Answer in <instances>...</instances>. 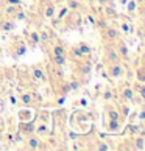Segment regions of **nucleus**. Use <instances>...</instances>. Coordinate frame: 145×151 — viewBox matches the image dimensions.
<instances>
[{"instance_id": "1", "label": "nucleus", "mask_w": 145, "mask_h": 151, "mask_svg": "<svg viewBox=\"0 0 145 151\" xmlns=\"http://www.w3.org/2000/svg\"><path fill=\"white\" fill-rule=\"evenodd\" d=\"M123 73H125V67L120 64V61L119 63H111L109 65H108V75L111 76V78H122L123 76Z\"/></svg>"}, {"instance_id": "2", "label": "nucleus", "mask_w": 145, "mask_h": 151, "mask_svg": "<svg viewBox=\"0 0 145 151\" xmlns=\"http://www.w3.org/2000/svg\"><path fill=\"white\" fill-rule=\"evenodd\" d=\"M103 39H106L108 42H117L120 39V31L113 27H106L103 30Z\"/></svg>"}, {"instance_id": "3", "label": "nucleus", "mask_w": 145, "mask_h": 151, "mask_svg": "<svg viewBox=\"0 0 145 151\" xmlns=\"http://www.w3.org/2000/svg\"><path fill=\"white\" fill-rule=\"evenodd\" d=\"M16 22L13 17H6V19H2L0 20V31H3V33H11V31H14L16 30Z\"/></svg>"}, {"instance_id": "4", "label": "nucleus", "mask_w": 145, "mask_h": 151, "mask_svg": "<svg viewBox=\"0 0 145 151\" xmlns=\"http://www.w3.org/2000/svg\"><path fill=\"white\" fill-rule=\"evenodd\" d=\"M31 75H33V80H35L36 83H45L47 81L45 72H44V69H42V67H39V65H35L31 69Z\"/></svg>"}, {"instance_id": "5", "label": "nucleus", "mask_w": 145, "mask_h": 151, "mask_svg": "<svg viewBox=\"0 0 145 151\" xmlns=\"http://www.w3.org/2000/svg\"><path fill=\"white\" fill-rule=\"evenodd\" d=\"M120 97H122V100H123L125 103H133V101H134V98H136V92H134V89H133V87L125 86L123 89H122Z\"/></svg>"}, {"instance_id": "6", "label": "nucleus", "mask_w": 145, "mask_h": 151, "mask_svg": "<svg viewBox=\"0 0 145 151\" xmlns=\"http://www.w3.org/2000/svg\"><path fill=\"white\" fill-rule=\"evenodd\" d=\"M105 59H106V63L111 64V63H119L120 61V56H119V52H117L115 47H108L106 48V55H105Z\"/></svg>"}, {"instance_id": "7", "label": "nucleus", "mask_w": 145, "mask_h": 151, "mask_svg": "<svg viewBox=\"0 0 145 151\" xmlns=\"http://www.w3.org/2000/svg\"><path fill=\"white\" fill-rule=\"evenodd\" d=\"M27 148L28 150H39L41 148V139H39V136L36 134V136H33V134H30L28 137H27Z\"/></svg>"}, {"instance_id": "8", "label": "nucleus", "mask_w": 145, "mask_h": 151, "mask_svg": "<svg viewBox=\"0 0 145 151\" xmlns=\"http://www.w3.org/2000/svg\"><path fill=\"white\" fill-rule=\"evenodd\" d=\"M117 52H119V56L120 59H128V56H130V50H128V45L122 41V39H119L117 41Z\"/></svg>"}, {"instance_id": "9", "label": "nucleus", "mask_w": 145, "mask_h": 151, "mask_svg": "<svg viewBox=\"0 0 145 151\" xmlns=\"http://www.w3.org/2000/svg\"><path fill=\"white\" fill-rule=\"evenodd\" d=\"M48 123L45 122V120H42V122H39L38 123V126L35 128V132L38 134V136H41V137H44V136H47L48 134Z\"/></svg>"}, {"instance_id": "10", "label": "nucleus", "mask_w": 145, "mask_h": 151, "mask_svg": "<svg viewBox=\"0 0 145 151\" xmlns=\"http://www.w3.org/2000/svg\"><path fill=\"white\" fill-rule=\"evenodd\" d=\"M50 61H52V64H55V65L63 67L67 63V56H66V55H50Z\"/></svg>"}, {"instance_id": "11", "label": "nucleus", "mask_w": 145, "mask_h": 151, "mask_svg": "<svg viewBox=\"0 0 145 151\" xmlns=\"http://www.w3.org/2000/svg\"><path fill=\"white\" fill-rule=\"evenodd\" d=\"M105 16H106L108 19H117L119 17V13H117V9L114 5H111V3H106L105 5Z\"/></svg>"}, {"instance_id": "12", "label": "nucleus", "mask_w": 145, "mask_h": 151, "mask_svg": "<svg viewBox=\"0 0 145 151\" xmlns=\"http://www.w3.org/2000/svg\"><path fill=\"white\" fill-rule=\"evenodd\" d=\"M27 53V45L24 42H19V44H16V47H14V52H13V58H22L24 55Z\"/></svg>"}, {"instance_id": "13", "label": "nucleus", "mask_w": 145, "mask_h": 151, "mask_svg": "<svg viewBox=\"0 0 145 151\" xmlns=\"http://www.w3.org/2000/svg\"><path fill=\"white\" fill-rule=\"evenodd\" d=\"M55 14H56V5L52 3V2H48V3L45 5L44 17H45V19H53V17H55Z\"/></svg>"}, {"instance_id": "14", "label": "nucleus", "mask_w": 145, "mask_h": 151, "mask_svg": "<svg viewBox=\"0 0 145 151\" xmlns=\"http://www.w3.org/2000/svg\"><path fill=\"white\" fill-rule=\"evenodd\" d=\"M106 114H108V119H114V120H123L120 115V111L119 108H114V106H109L106 109Z\"/></svg>"}, {"instance_id": "15", "label": "nucleus", "mask_w": 145, "mask_h": 151, "mask_svg": "<svg viewBox=\"0 0 145 151\" xmlns=\"http://www.w3.org/2000/svg\"><path fill=\"white\" fill-rule=\"evenodd\" d=\"M20 101L24 106H31L33 101H35V98H33V93L31 92H24L20 95Z\"/></svg>"}, {"instance_id": "16", "label": "nucleus", "mask_w": 145, "mask_h": 151, "mask_svg": "<svg viewBox=\"0 0 145 151\" xmlns=\"http://www.w3.org/2000/svg\"><path fill=\"white\" fill-rule=\"evenodd\" d=\"M70 13V9L67 8V5H64V6H61V9H59V13H58V16H56V19H55V25L56 24H59V22H63L64 20V17L67 16Z\"/></svg>"}, {"instance_id": "17", "label": "nucleus", "mask_w": 145, "mask_h": 151, "mask_svg": "<svg viewBox=\"0 0 145 151\" xmlns=\"http://www.w3.org/2000/svg\"><path fill=\"white\" fill-rule=\"evenodd\" d=\"M78 47H80V50L83 52V55H84V58L91 59V56H92V48H91V45H89L87 42H80V44H78Z\"/></svg>"}, {"instance_id": "18", "label": "nucleus", "mask_w": 145, "mask_h": 151, "mask_svg": "<svg viewBox=\"0 0 145 151\" xmlns=\"http://www.w3.org/2000/svg\"><path fill=\"white\" fill-rule=\"evenodd\" d=\"M133 150H137V151H142L145 150V137H136L133 140Z\"/></svg>"}, {"instance_id": "19", "label": "nucleus", "mask_w": 145, "mask_h": 151, "mask_svg": "<svg viewBox=\"0 0 145 151\" xmlns=\"http://www.w3.org/2000/svg\"><path fill=\"white\" fill-rule=\"evenodd\" d=\"M120 122H122V120L108 119V131H111V132H117V131L120 129Z\"/></svg>"}, {"instance_id": "20", "label": "nucleus", "mask_w": 145, "mask_h": 151, "mask_svg": "<svg viewBox=\"0 0 145 151\" xmlns=\"http://www.w3.org/2000/svg\"><path fill=\"white\" fill-rule=\"evenodd\" d=\"M19 8H20V5H9V3H6V8H5V11H3L5 17H13V14Z\"/></svg>"}, {"instance_id": "21", "label": "nucleus", "mask_w": 145, "mask_h": 151, "mask_svg": "<svg viewBox=\"0 0 145 151\" xmlns=\"http://www.w3.org/2000/svg\"><path fill=\"white\" fill-rule=\"evenodd\" d=\"M134 92L145 101V83H139V81H137L136 86H134Z\"/></svg>"}, {"instance_id": "22", "label": "nucleus", "mask_w": 145, "mask_h": 151, "mask_svg": "<svg viewBox=\"0 0 145 151\" xmlns=\"http://www.w3.org/2000/svg\"><path fill=\"white\" fill-rule=\"evenodd\" d=\"M91 70H92V65H91V63H89V61L78 67V73H81V75H84V76L91 73Z\"/></svg>"}, {"instance_id": "23", "label": "nucleus", "mask_w": 145, "mask_h": 151, "mask_svg": "<svg viewBox=\"0 0 145 151\" xmlns=\"http://www.w3.org/2000/svg\"><path fill=\"white\" fill-rule=\"evenodd\" d=\"M13 19H14L16 22H24V20L27 19V13H25L22 8H19V9L13 14Z\"/></svg>"}, {"instance_id": "24", "label": "nucleus", "mask_w": 145, "mask_h": 151, "mask_svg": "<svg viewBox=\"0 0 145 151\" xmlns=\"http://www.w3.org/2000/svg\"><path fill=\"white\" fill-rule=\"evenodd\" d=\"M50 55H66V48L63 44H53L52 45V53Z\"/></svg>"}, {"instance_id": "25", "label": "nucleus", "mask_w": 145, "mask_h": 151, "mask_svg": "<svg viewBox=\"0 0 145 151\" xmlns=\"http://www.w3.org/2000/svg\"><path fill=\"white\" fill-rule=\"evenodd\" d=\"M27 36L30 37V44L33 47L38 45V44H41V41H39V31H30Z\"/></svg>"}, {"instance_id": "26", "label": "nucleus", "mask_w": 145, "mask_h": 151, "mask_svg": "<svg viewBox=\"0 0 145 151\" xmlns=\"http://www.w3.org/2000/svg\"><path fill=\"white\" fill-rule=\"evenodd\" d=\"M66 5H67V8L70 11H76L81 8V2L80 0H66Z\"/></svg>"}, {"instance_id": "27", "label": "nucleus", "mask_w": 145, "mask_h": 151, "mask_svg": "<svg viewBox=\"0 0 145 151\" xmlns=\"http://www.w3.org/2000/svg\"><path fill=\"white\" fill-rule=\"evenodd\" d=\"M52 37H53V35L50 33V30H42V31H39V41H41V42H48Z\"/></svg>"}, {"instance_id": "28", "label": "nucleus", "mask_w": 145, "mask_h": 151, "mask_svg": "<svg viewBox=\"0 0 145 151\" xmlns=\"http://www.w3.org/2000/svg\"><path fill=\"white\" fill-rule=\"evenodd\" d=\"M128 5H125V6H126V13L128 14H133V13H136V11H137V2H136V0H128V2H126Z\"/></svg>"}, {"instance_id": "29", "label": "nucleus", "mask_w": 145, "mask_h": 151, "mask_svg": "<svg viewBox=\"0 0 145 151\" xmlns=\"http://www.w3.org/2000/svg\"><path fill=\"white\" fill-rule=\"evenodd\" d=\"M67 84L70 87V92H76V91H80V89H81V83L78 80H75V78H72L70 81H67Z\"/></svg>"}, {"instance_id": "30", "label": "nucleus", "mask_w": 145, "mask_h": 151, "mask_svg": "<svg viewBox=\"0 0 145 151\" xmlns=\"http://www.w3.org/2000/svg\"><path fill=\"white\" fill-rule=\"evenodd\" d=\"M70 55L75 59H83V58H84V55H83V52L80 50V47H78V45H74V47L70 48Z\"/></svg>"}, {"instance_id": "31", "label": "nucleus", "mask_w": 145, "mask_h": 151, "mask_svg": "<svg viewBox=\"0 0 145 151\" xmlns=\"http://www.w3.org/2000/svg\"><path fill=\"white\" fill-rule=\"evenodd\" d=\"M120 30H122V33H125V35H130V33H133V27L128 24L126 20H123L120 24Z\"/></svg>"}, {"instance_id": "32", "label": "nucleus", "mask_w": 145, "mask_h": 151, "mask_svg": "<svg viewBox=\"0 0 145 151\" xmlns=\"http://www.w3.org/2000/svg\"><path fill=\"white\" fill-rule=\"evenodd\" d=\"M137 81L139 83H145V65L137 69Z\"/></svg>"}, {"instance_id": "33", "label": "nucleus", "mask_w": 145, "mask_h": 151, "mask_svg": "<svg viewBox=\"0 0 145 151\" xmlns=\"http://www.w3.org/2000/svg\"><path fill=\"white\" fill-rule=\"evenodd\" d=\"M20 129H22L24 134H33V132H35V126H33V125H24V123H22Z\"/></svg>"}, {"instance_id": "34", "label": "nucleus", "mask_w": 145, "mask_h": 151, "mask_svg": "<svg viewBox=\"0 0 145 151\" xmlns=\"http://www.w3.org/2000/svg\"><path fill=\"white\" fill-rule=\"evenodd\" d=\"M119 111H120V115H122V119L123 117H128V114H130V106L128 104H122V106H119Z\"/></svg>"}, {"instance_id": "35", "label": "nucleus", "mask_w": 145, "mask_h": 151, "mask_svg": "<svg viewBox=\"0 0 145 151\" xmlns=\"http://www.w3.org/2000/svg\"><path fill=\"white\" fill-rule=\"evenodd\" d=\"M94 150H97V151H108V150H109V145L105 143V142H100L98 145H95V147H94Z\"/></svg>"}, {"instance_id": "36", "label": "nucleus", "mask_w": 145, "mask_h": 151, "mask_svg": "<svg viewBox=\"0 0 145 151\" xmlns=\"http://www.w3.org/2000/svg\"><path fill=\"white\" fill-rule=\"evenodd\" d=\"M102 97H103V101H111V100L114 98V93L111 92V91H105Z\"/></svg>"}, {"instance_id": "37", "label": "nucleus", "mask_w": 145, "mask_h": 151, "mask_svg": "<svg viewBox=\"0 0 145 151\" xmlns=\"http://www.w3.org/2000/svg\"><path fill=\"white\" fill-rule=\"evenodd\" d=\"M137 117H139V120H141L142 123H145V108L139 109V114H137Z\"/></svg>"}, {"instance_id": "38", "label": "nucleus", "mask_w": 145, "mask_h": 151, "mask_svg": "<svg viewBox=\"0 0 145 151\" xmlns=\"http://www.w3.org/2000/svg\"><path fill=\"white\" fill-rule=\"evenodd\" d=\"M9 103H11V106H16V104L19 103V100H17V97H16L14 93H11V95H9Z\"/></svg>"}, {"instance_id": "39", "label": "nucleus", "mask_w": 145, "mask_h": 151, "mask_svg": "<svg viewBox=\"0 0 145 151\" xmlns=\"http://www.w3.org/2000/svg\"><path fill=\"white\" fill-rule=\"evenodd\" d=\"M66 97H67V95H63V93H61V97L56 100V106H63V104L66 103Z\"/></svg>"}, {"instance_id": "40", "label": "nucleus", "mask_w": 145, "mask_h": 151, "mask_svg": "<svg viewBox=\"0 0 145 151\" xmlns=\"http://www.w3.org/2000/svg\"><path fill=\"white\" fill-rule=\"evenodd\" d=\"M69 92H70L69 84H63V87H61V93H63V95H67Z\"/></svg>"}, {"instance_id": "41", "label": "nucleus", "mask_w": 145, "mask_h": 151, "mask_svg": "<svg viewBox=\"0 0 145 151\" xmlns=\"http://www.w3.org/2000/svg\"><path fill=\"white\" fill-rule=\"evenodd\" d=\"M87 20H89V24H91V25H97L95 16H91V14H89V16H87Z\"/></svg>"}, {"instance_id": "42", "label": "nucleus", "mask_w": 145, "mask_h": 151, "mask_svg": "<svg viewBox=\"0 0 145 151\" xmlns=\"http://www.w3.org/2000/svg\"><path fill=\"white\" fill-rule=\"evenodd\" d=\"M137 129H139V128H137V126H134V125L126 126V131H128V132H137Z\"/></svg>"}, {"instance_id": "43", "label": "nucleus", "mask_w": 145, "mask_h": 151, "mask_svg": "<svg viewBox=\"0 0 145 151\" xmlns=\"http://www.w3.org/2000/svg\"><path fill=\"white\" fill-rule=\"evenodd\" d=\"M5 3H9V5H22V0H5Z\"/></svg>"}, {"instance_id": "44", "label": "nucleus", "mask_w": 145, "mask_h": 151, "mask_svg": "<svg viewBox=\"0 0 145 151\" xmlns=\"http://www.w3.org/2000/svg\"><path fill=\"white\" fill-rule=\"evenodd\" d=\"M141 24L145 27V9H142V13H141Z\"/></svg>"}, {"instance_id": "45", "label": "nucleus", "mask_w": 145, "mask_h": 151, "mask_svg": "<svg viewBox=\"0 0 145 151\" xmlns=\"http://www.w3.org/2000/svg\"><path fill=\"white\" fill-rule=\"evenodd\" d=\"M98 3H100V5H103V6H105L106 3H111V0H98Z\"/></svg>"}, {"instance_id": "46", "label": "nucleus", "mask_w": 145, "mask_h": 151, "mask_svg": "<svg viewBox=\"0 0 145 151\" xmlns=\"http://www.w3.org/2000/svg\"><path fill=\"white\" fill-rule=\"evenodd\" d=\"M80 104H81V106H86V104H87V100H86V98H81V100H80Z\"/></svg>"}, {"instance_id": "47", "label": "nucleus", "mask_w": 145, "mask_h": 151, "mask_svg": "<svg viewBox=\"0 0 145 151\" xmlns=\"http://www.w3.org/2000/svg\"><path fill=\"white\" fill-rule=\"evenodd\" d=\"M70 137H72V139H76L78 136H76V134H75V132H70Z\"/></svg>"}, {"instance_id": "48", "label": "nucleus", "mask_w": 145, "mask_h": 151, "mask_svg": "<svg viewBox=\"0 0 145 151\" xmlns=\"http://www.w3.org/2000/svg\"><path fill=\"white\" fill-rule=\"evenodd\" d=\"M126 2H128V0H120V3H122V6H125V5H126Z\"/></svg>"}, {"instance_id": "49", "label": "nucleus", "mask_w": 145, "mask_h": 151, "mask_svg": "<svg viewBox=\"0 0 145 151\" xmlns=\"http://www.w3.org/2000/svg\"><path fill=\"white\" fill-rule=\"evenodd\" d=\"M142 63H144V64H142V65H145V53H144V55H142Z\"/></svg>"}]
</instances>
